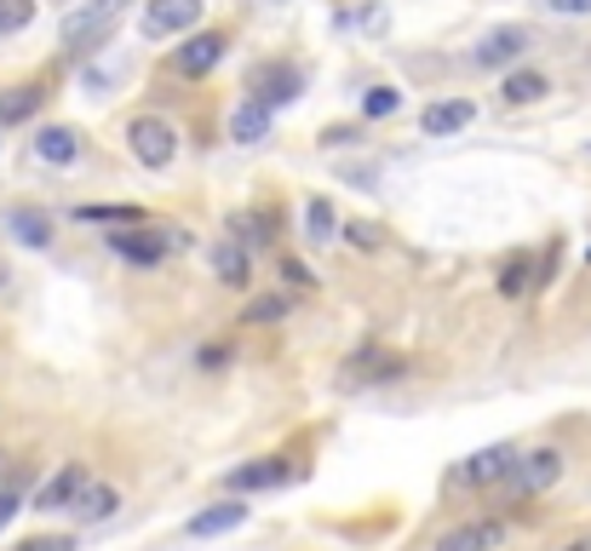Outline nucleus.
Here are the masks:
<instances>
[{"mask_svg": "<svg viewBox=\"0 0 591 551\" xmlns=\"http://www.w3.org/2000/svg\"><path fill=\"white\" fill-rule=\"evenodd\" d=\"M126 149H133L149 172H161L178 156V127L161 121V115H133V121H126Z\"/></svg>", "mask_w": 591, "mask_h": 551, "instance_id": "2", "label": "nucleus"}, {"mask_svg": "<svg viewBox=\"0 0 591 551\" xmlns=\"http://www.w3.org/2000/svg\"><path fill=\"white\" fill-rule=\"evenodd\" d=\"M546 7H551V12H580V18H586L591 0H546Z\"/></svg>", "mask_w": 591, "mask_h": 551, "instance_id": "34", "label": "nucleus"}, {"mask_svg": "<svg viewBox=\"0 0 591 551\" xmlns=\"http://www.w3.org/2000/svg\"><path fill=\"white\" fill-rule=\"evenodd\" d=\"M402 373V357L397 350H356V357L345 362V373H339V385H350V391H363V385H379V380H397Z\"/></svg>", "mask_w": 591, "mask_h": 551, "instance_id": "8", "label": "nucleus"}, {"mask_svg": "<svg viewBox=\"0 0 591 551\" xmlns=\"http://www.w3.org/2000/svg\"><path fill=\"white\" fill-rule=\"evenodd\" d=\"M511 460H517V448H511V442L482 448V454H471L466 465H454V471H448V488H488V483H505Z\"/></svg>", "mask_w": 591, "mask_h": 551, "instance_id": "4", "label": "nucleus"}, {"mask_svg": "<svg viewBox=\"0 0 591 551\" xmlns=\"http://www.w3.org/2000/svg\"><path fill=\"white\" fill-rule=\"evenodd\" d=\"M30 18H35V0H0V35L30 30Z\"/></svg>", "mask_w": 591, "mask_h": 551, "instance_id": "26", "label": "nucleus"}, {"mask_svg": "<svg viewBox=\"0 0 591 551\" xmlns=\"http://www.w3.org/2000/svg\"><path fill=\"white\" fill-rule=\"evenodd\" d=\"M402 110V92L397 87H368V98H363V115L368 121H384V115H397Z\"/></svg>", "mask_w": 591, "mask_h": 551, "instance_id": "25", "label": "nucleus"}, {"mask_svg": "<svg viewBox=\"0 0 591 551\" xmlns=\"http://www.w3.org/2000/svg\"><path fill=\"white\" fill-rule=\"evenodd\" d=\"M126 7H133V0H87V7H75V12L64 18V41L87 53L92 41H104V35H110V23H115Z\"/></svg>", "mask_w": 591, "mask_h": 551, "instance_id": "3", "label": "nucleus"}, {"mask_svg": "<svg viewBox=\"0 0 591 551\" xmlns=\"http://www.w3.org/2000/svg\"><path fill=\"white\" fill-rule=\"evenodd\" d=\"M7 230H12V241H23V247H53V218H46L41 207H12V213H7Z\"/></svg>", "mask_w": 591, "mask_h": 551, "instance_id": "17", "label": "nucleus"}, {"mask_svg": "<svg viewBox=\"0 0 591 551\" xmlns=\"http://www.w3.org/2000/svg\"><path fill=\"white\" fill-rule=\"evenodd\" d=\"M0 288H7V265H0Z\"/></svg>", "mask_w": 591, "mask_h": 551, "instance_id": "35", "label": "nucleus"}, {"mask_svg": "<svg viewBox=\"0 0 591 551\" xmlns=\"http://www.w3.org/2000/svg\"><path fill=\"white\" fill-rule=\"evenodd\" d=\"M304 224H311V230H304L311 241H333V236H339V213H333L327 195H311V207H304Z\"/></svg>", "mask_w": 591, "mask_h": 551, "instance_id": "22", "label": "nucleus"}, {"mask_svg": "<svg viewBox=\"0 0 591 551\" xmlns=\"http://www.w3.org/2000/svg\"><path fill=\"white\" fill-rule=\"evenodd\" d=\"M281 282H288V288H304V293H311V288H316V276L304 270L299 259H281Z\"/></svg>", "mask_w": 591, "mask_h": 551, "instance_id": "31", "label": "nucleus"}, {"mask_svg": "<svg viewBox=\"0 0 591 551\" xmlns=\"http://www.w3.org/2000/svg\"><path fill=\"white\" fill-rule=\"evenodd\" d=\"M500 546H505V522H494V517L459 522V529H448L436 540V551H500Z\"/></svg>", "mask_w": 591, "mask_h": 551, "instance_id": "10", "label": "nucleus"}, {"mask_svg": "<svg viewBox=\"0 0 591 551\" xmlns=\"http://www.w3.org/2000/svg\"><path fill=\"white\" fill-rule=\"evenodd\" d=\"M350 241H363V247H379V224L356 218V224H350Z\"/></svg>", "mask_w": 591, "mask_h": 551, "instance_id": "33", "label": "nucleus"}, {"mask_svg": "<svg viewBox=\"0 0 591 551\" xmlns=\"http://www.w3.org/2000/svg\"><path fill=\"white\" fill-rule=\"evenodd\" d=\"M35 110H41V87H0V127L30 121Z\"/></svg>", "mask_w": 591, "mask_h": 551, "instance_id": "21", "label": "nucleus"}, {"mask_svg": "<svg viewBox=\"0 0 591 551\" xmlns=\"http://www.w3.org/2000/svg\"><path fill=\"white\" fill-rule=\"evenodd\" d=\"M534 98H546V75H539V69L505 75V104H534Z\"/></svg>", "mask_w": 591, "mask_h": 551, "instance_id": "23", "label": "nucleus"}, {"mask_svg": "<svg viewBox=\"0 0 591 551\" xmlns=\"http://www.w3.org/2000/svg\"><path fill=\"white\" fill-rule=\"evenodd\" d=\"M557 477H562V454H557V448H534V454H523V448H517V460H511L500 488L511 499H534V494L557 488Z\"/></svg>", "mask_w": 591, "mask_h": 551, "instance_id": "1", "label": "nucleus"}, {"mask_svg": "<svg viewBox=\"0 0 591 551\" xmlns=\"http://www.w3.org/2000/svg\"><path fill=\"white\" fill-rule=\"evenodd\" d=\"M81 218L87 224H138L144 213L138 207H81Z\"/></svg>", "mask_w": 591, "mask_h": 551, "instance_id": "28", "label": "nucleus"}, {"mask_svg": "<svg viewBox=\"0 0 591 551\" xmlns=\"http://www.w3.org/2000/svg\"><path fill=\"white\" fill-rule=\"evenodd\" d=\"M0 477H7V454H0Z\"/></svg>", "mask_w": 591, "mask_h": 551, "instance_id": "36", "label": "nucleus"}, {"mask_svg": "<svg viewBox=\"0 0 591 551\" xmlns=\"http://www.w3.org/2000/svg\"><path fill=\"white\" fill-rule=\"evenodd\" d=\"M208 265H213V276H219L224 288H247V282H253V254H247L242 241H230V236H224V241H213Z\"/></svg>", "mask_w": 591, "mask_h": 551, "instance_id": "11", "label": "nucleus"}, {"mask_svg": "<svg viewBox=\"0 0 591 551\" xmlns=\"http://www.w3.org/2000/svg\"><path fill=\"white\" fill-rule=\"evenodd\" d=\"M477 121V110L466 104V98H448V104H431L425 115H420V127L431 133V138H448V133H466Z\"/></svg>", "mask_w": 591, "mask_h": 551, "instance_id": "15", "label": "nucleus"}, {"mask_svg": "<svg viewBox=\"0 0 591 551\" xmlns=\"http://www.w3.org/2000/svg\"><path fill=\"white\" fill-rule=\"evenodd\" d=\"M224 362H230V345H201V350H196V368H201V373H219Z\"/></svg>", "mask_w": 591, "mask_h": 551, "instance_id": "29", "label": "nucleus"}, {"mask_svg": "<svg viewBox=\"0 0 591 551\" xmlns=\"http://www.w3.org/2000/svg\"><path fill=\"white\" fill-rule=\"evenodd\" d=\"M528 53V30H523V23H500V30H488L482 41H477V69H511V64H517Z\"/></svg>", "mask_w": 591, "mask_h": 551, "instance_id": "6", "label": "nucleus"}, {"mask_svg": "<svg viewBox=\"0 0 591 551\" xmlns=\"http://www.w3.org/2000/svg\"><path fill=\"white\" fill-rule=\"evenodd\" d=\"M35 156L53 161V167H69L75 156H81V138H75L69 127H41L35 133Z\"/></svg>", "mask_w": 591, "mask_h": 551, "instance_id": "18", "label": "nucleus"}, {"mask_svg": "<svg viewBox=\"0 0 591 551\" xmlns=\"http://www.w3.org/2000/svg\"><path fill=\"white\" fill-rule=\"evenodd\" d=\"M18 506H23V488H18V483H0V529L18 517Z\"/></svg>", "mask_w": 591, "mask_h": 551, "instance_id": "32", "label": "nucleus"}, {"mask_svg": "<svg viewBox=\"0 0 591 551\" xmlns=\"http://www.w3.org/2000/svg\"><path fill=\"white\" fill-rule=\"evenodd\" d=\"M201 23V0H149L144 7V35L149 41H167V35H185Z\"/></svg>", "mask_w": 591, "mask_h": 551, "instance_id": "7", "label": "nucleus"}, {"mask_svg": "<svg viewBox=\"0 0 591 551\" xmlns=\"http://www.w3.org/2000/svg\"><path fill=\"white\" fill-rule=\"evenodd\" d=\"M185 247V236L178 230H115L110 236V254H121V259H133V265H161L167 254H178Z\"/></svg>", "mask_w": 591, "mask_h": 551, "instance_id": "5", "label": "nucleus"}, {"mask_svg": "<svg viewBox=\"0 0 591 551\" xmlns=\"http://www.w3.org/2000/svg\"><path fill=\"white\" fill-rule=\"evenodd\" d=\"M242 522H247V506H242V499H219V506H208V511L190 517V535H196V540H213V535L242 529Z\"/></svg>", "mask_w": 591, "mask_h": 551, "instance_id": "14", "label": "nucleus"}, {"mask_svg": "<svg viewBox=\"0 0 591 551\" xmlns=\"http://www.w3.org/2000/svg\"><path fill=\"white\" fill-rule=\"evenodd\" d=\"M528 282H534V259H528V254L505 259V270H500V293L517 299V293H528Z\"/></svg>", "mask_w": 591, "mask_h": 551, "instance_id": "24", "label": "nucleus"}, {"mask_svg": "<svg viewBox=\"0 0 591 551\" xmlns=\"http://www.w3.org/2000/svg\"><path fill=\"white\" fill-rule=\"evenodd\" d=\"M224 35L213 30V35H190L185 46H178V53H172V69L178 75H190V81H196V75H213L219 64H224Z\"/></svg>", "mask_w": 591, "mask_h": 551, "instance_id": "9", "label": "nucleus"}, {"mask_svg": "<svg viewBox=\"0 0 591 551\" xmlns=\"http://www.w3.org/2000/svg\"><path fill=\"white\" fill-rule=\"evenodd\" d=\"M293 92H299V69L293 64H270V69H259V81H253V104L276 110V104H288Z\"/></svg>", "mask_w": 591, "mask_h": 551, "instance_id": "13", "label": "nucleus"}, {"mask_svg": "<svg viewBox=\"0 0 591 551\" xmlns=\"http://www.w3.org/2000/svg\"><path fill=\"white\" fill-rule=\"evenodd\" d=\"M230 138H236V144H265V138H270V110L247 98V104L230 115Z\"/></svg>", "mask_w": 591, "mask_h": 551, "instance_id": "19", "label": "nucleus"}, {"mask_svg": "<svg viewBox=\"0 0 591 551\" xmlns=\"http://www.w3.org/2000/svg\"><path fill=\"white\" fill-rule=\"evenodd\" d=\"M281 316H288V299H253V305L242 311V322H247V328H265V322H281Z\"/></svg>", "mask_w": 591, "mask_h": 551, "instance_id": "27", "label": "nucleus"}, {"mask_svg": "<svg viewBox=\"0 0 591 551\" xmlns=\"http://www.w3.org/2000/svg\"><path fill=\"white\" fill-rule=\"evenodd\" d=\"M18 551H75V535H35V540H23Z\"/></svg>", "mask_w": 591, "mask_h": 551, "instance_id": "30", "label": "nucleus"}, {"mask_svg": "<svg viewBox=\"0 0 591 551\" xmlns=\"http://www.w3.org/2000/svg\"><path fill=\"white\" fill-rule=\"evenodd\" d=\"M288 477H293V465L270 454V460H253V465H236V471H230V488H247V494H253V488H281Z\"/></svg>", "mask_w": 591, "mask_h": 551, "instance_id": "16", "label": "nucleus"}, {"mask_svg": "<svg viewBox=\"0 0 591 551\" xmlns=\"http://www.w3.org/2000/svg\"><path fill=\"white\" fill-rule=\"evenodd\" d=\"M87 483H92V477H87V465H64L58 477L35 494V511H69L75 499H81V488H87Z\"/></svg>", "mask_w": 591, "mask_h": 551, "instance_id": "12", "label": "nucleus"}, {"mask_svg": "<svg viewBox=\"0 0 591 551\" xmlns=\"http://www.w3.org/2000/svg\"><path fill=\"white\" fill-rule=\"evenodd\" d=\"M115 506H121V494H115L110 483H87V488H81V499H75L69 511L81 517V522H104V517H110Z\"/></svg>", "mask_w": 591, "mask_h": 551, "instance_id": "20", "label": "nucleus"}]
</instances>
